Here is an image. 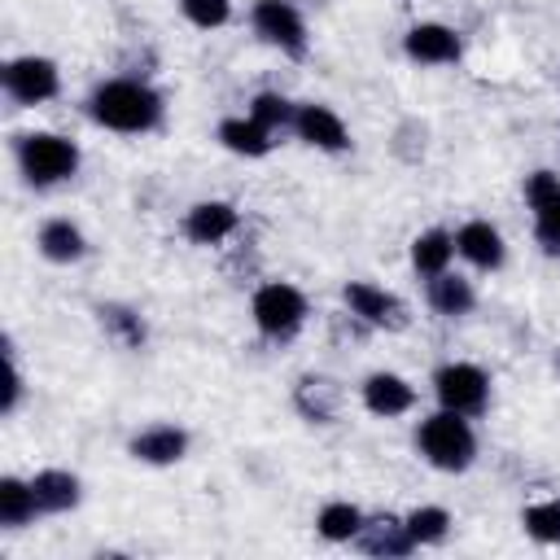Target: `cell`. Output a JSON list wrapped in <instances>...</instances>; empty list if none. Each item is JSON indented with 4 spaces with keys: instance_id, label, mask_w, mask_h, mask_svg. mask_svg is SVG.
I'll use <instances>...</instances> for the list:
<instances>
[{
    "instance_id": "1",
    "label": "cell",
    "mask_w": 560,
    "mask_h": 560,
    "mask_svg": "<svg viewBox=\"0 0 560 560\" xmlns=\"http://www.w3.org/2000/svg\"><path fill=\"white\" fill-rule=\"evenodd\" d=\"M88 118L114 136H149L166 122V96L144 74H109L83 101Z\"/></svg>"
},
{
    "instance_id": "2",
    "label": "cell",
    "mask_w": 560,
    "mask_h": 560,
    "mask_svg": "<svg viewBox=\"0 0 560 560\" xmlns=\"http://www.w3.org/2000/svg\"><path fill=\"white\" fill-rule=\"evenodd\" d=\"M411 446L416 455L433 468V472H468L477 464V429H472V416H459V411H429L416 420V433H411Z\"/></svg>"
},
{
    "instance_id": "3",
    "label": "cell",
    "mask_w": 560,
    "mask_h": 560,
    "mask_svg": "<svg viewBox=\"0 0 560 560\" xmlns=\"http://www.w3.org/2000/svg\"><path fill=\"white\" fill-rule=\"evenodd\" d=\"M13 166H18L26 188L48 192V188H61L79 175L83 153L61 131H22V136H13Z\"/></svg>"
},
{
    "instance_id": "4",
    "label": "cell",
    "mask_w": 560,
    "mask_h": 560,
    "mask_svg": "<svg viewBox=\"0 0 560 560\" xmlns=\"http://www.w3.org/2000/svg\"><path fill=\"white\" fill-rule=\"evenodd\" d=\"M311 319V298L293 280H262L249 293V324L262 341H293Z\"/></svg>"
},
{
    "instance_id": "5",
    "label": "cell",
    "mask_w": 560,
    "mask_h": 560,
    "mask_svg": "<svg viewBox=\"0 0 560 560\" xmlns=\"http://www.w3.org/2000/svg\"><path fill=\"white\" fill-rule=\"evenodd\" d=\"M429 385H433L438 407L459 411V416H472V420L490 407V394H494L490 372L481 363H472V359H446V363H438L433 376H429Z\"/></svg>"
},
{
    "instance_id": "6",
    "label": "cell",
    "mask_w": 560,
    "mask_h": 560,
    "mask_svg": "<svg viewBox=\"0 0 560 560\" xmlns=\"http://www.w3.org/2000/svg\"><path fill=\"white\" fill-rule=\"evenodd\" d=\"M0 88L18 109H39L61 96V66L44 52H18L0 66Z\"/></svg>"
},
{
    "instance_id": "7",
    "label": "cell",
    "mask_w": 560,
    "mask_h": 560,
    "mask_svg": "<svg viewBox=\"0 0 560 560\" xmlns=\"http://www.w3.org/2000/svg\"><path fill=\"white\" fill-rule=\"evenodd\" d=\"M249 31L267 48H276L280 57H293V61L306 57V48H311L306 18H302V9L293 0H254L249 4Z\"/></svg>"
},
{
    "instance_id": "8",
    "label": "cell",
    "mask_w": 560,
    "mask_h": 560,
    "mask_svg": "<svg viewBox=\"0 0 560 560\" xmlns=\"http://www.w3.org/2000/svg\"><path fill=\"white\" fill-rule=\"evenodd\" d=\"M341 306L359 328H372V332L407 328V302L394 289L376 284V280H346L341 284Z\"/></svg>"
},
{
    "instance_id": "9",
    "label": "cell",
    "mask_w": 560,
    "mask_h": 560,
    "mask_svg": "<svg viewBox=\"0 0 560 560\" xmlns=\"http://www.w3.org/2000/svg\"><path fill=\"white\" fill-rule=\"evenodd\" d=\"M521 197L529 206V223H534V241L547 258H560V175L538 166L525 175Z\"/></svg>"
},
{
    "instance_id": "10",
    "label": "cell",
    "mask_w": 560,
    "mask_h": 560,
    "mask_svg": "<svg viewBox=\"0 0 560 560\" xmlns=\"http://www.w3.org/2000/svg\"><path fill=\"white\" fill-rule=\"evenodd\" d=\"M402 57L411 66H424V70H438V66H455L464 57V35L451 26V22H438V18H424V22H411L402 31Z\"/></svg>"
},
{
    "instance_id": "11",
    "label": "cell",
    "mask_w": 560,
    "mask_h": 560,
    "mask_svg": "<svg viewBox=\"0 0 560 560\" xmlns=\"http://www.w3.org/2000/svg\"><path fill=\"white\" fill-rule=\"evenodd\" d=\"M188 446H192V433L175 420H153V424H140L131 438H127V455L144 468H175L188 459Z\"/></svg>"
},
{
    "instance_id": "12",
    "label": "cell",
    "mask_w": 560,
    "mask_h": 560,
    "mask_svg": "<svg viewBox=\"0 0 560 560\" xmlns=\"http://www.w3.org/2000/svg\"><path fill=\"white\" fill-rule=\"evenodd\" d=\"M293 136L315 153H350V144H354L346 118L324 101H298Z\"/></svg>"
},
{
    "instance_id": "13",
    "label": "cell",
    "mask_w": 560,
    "mask_h": 560,
    "mask_svg": "<svg viewBox=\"0 0 560 560\" xmlns=\"http://www.w3.org/2000/svg\"><path fill=\"white\" fill-rule=\"evenodd\" d=\"M416 385L402 376V372H389V368H376V372H368L363 381H359V402H363V411L368 416H376V420H398V416H407L411 407H416Z\"/></svg>"
},
{
    "instance_id": "14",
    "label": "cell",
    "mask_w": 560,
    "mask_h": 560,
    "mask_svg": "<svg viewBox=\"0 0 560 560\" xmlns=\"http://www.w3.org/2000/svg\"><path fill=\"white\" fill-rule=\"evenodd\" d=\"M236 228H241V210H236L232 201H223V197H201V201H192V206L184 210V219H179V232H184L192 245H206V249L232 241Z\"/></svg>"
},
{
    "instance_id": "15",
    "label": "cell",
    "mask_w": 560,
    "mask_h": 560,
    "mask_svg": "<svg viewBox=\"0 0 560 560\" xmlns=\"http://www.w3.org/2000/svg\"><path fill=\"white\" fill-rule=\"evenodd\" d=\"M455 258L472 271H503L508 262V236L490 219H464L455 228Z\"/></svg>"
},
{
    "instance_id": "16",
    "label": "cell",
    "mask_w": 560,
    "mask_h": 560,
    "mask_svg": "<svg viewBox=\"0 0 560 560\" xmlns=\"http://www.w3.org/2000/svg\"><path fill=\"white\" fill-rule=\"evenodd\" d=\"M88 249H92V241L70 214H48L35 228V254L44 262H52V267H74V262L88 258Z\"/></svg>"
},
{
    "instance_id": "17",
    "label": "cell",
    "mask_w": 560,
    "mask_h": 560,
    "mask_svg": "<svg viewBox=\"0 0 560 560\" xmlns=\"http://www.w3.org/2000/svg\"><path fill=\"white\" fill-rule=\"evenodd\" d=\"M424 302H429V311L438 319H468L477 311V284L464 271L446 267L442 276H429L424 280Z\"/></svg>"
},
{
    "instance_id": "18",
    "label": "cell",
    "mask_w": 560,
    "mask_h": 560,
    "mask_svg": "<svg viewBox=\"0 0 560 560\" xmlns=\"http://www.w3.org/2000/svg\"><path fill=\"white\" fill-rule=\"evenodd\" d=\"M293 411L306 424H332L341 411V385L324 372H302L293 385Z\"/></svg>"
},
{
    "instance_id": "19",
    "label": "cell",
    "mask_w": 560,
    "mask_h": 560,
    "mask_svg": "<svg viewBox=\"0 0 560 560\" xmlns=\"http://www.w3.org/2000/svg\"><path fill=\"white\" fill-rule=\"evenodd\" d=\"M354 542H359V551H368V556H376V560H402V556L416 551V542H411V534H407V521L394 516V512L368 516Z\"/></svg>"
},
{
    "instance_id": "20",
    "label": "cell",
    "mask_w": 560,
    "mask_h": 560,
    "mask_svg": "<svg viewBox=\"0 0 560 560\" xmlns=\"http://www.w3.org/2000/svg\"><path fill=\"white\" fill-rule=\"evenodd\" d=\"M31 486H35V499H39L44 516H66V512H74L83 503V477L74 468H57V464L39 468L31 477Z\"/></svg>"
},
{
    "instance_id": "21",
    "label": "cell",
    "mask_w": 560,
    "mask_h": 560,
    "mask_svg": "<svg viewBox=\"0 0 560 560\" xmlns=\"http://www.w3.org/2000/svg\"><path fill=\"white\" fill-rule=\"evenodd\" d=\"M214 140H219L232 158H249V162H258V158H267V153L276 149L271 131H267L258 118H249V114H228V118H219Z\"/></svg>"
},
{
    "instance_id": "22",
    "label": "cell",
    "mask_w": 560,
    "mask_h": 560,
    "mask_svg": "<svg viewBox=\"0 0 560 560\" xmlns=\"http://www.w3.org/2000/svg\"><path fill=\"white\" fill-rule=\"evenodd\" d=\"M96 324L122 350H144L149 341V324L131 302H96Z\"/></svg>"
},
{
    "instance_id": "23",
    "label": "cell",
    "mask_w": 560,
    "mask_h": 560,
    "mask_svg": "<svg viewBox=\"0 0 560 560\" xmlns=\"http://www.w3.org/2000/svg\"><path fill=\"white\" fill-rule=\"evenodd\" d=\"M407 258H411V271H416L420 280L442 276V271L455 262V232H446V228H424V232H416Z\"/></svg>"
},
{
    "instance_id": "24",
    "label": "cell",
    "mask_w": 560,
    "mask_h": 560,
    "mask_svg": "<svg viewBox=\"0 0 560 560\" xmlns=\"http://www.w3.org/2000/svg\"><path fill=\"white\" fill-rule=\"evenodd\" d=\"M39 512V499H35V486L31 477H18V472H4L0 477V525L4 529H26Z\"/></svg>"
},
{
    "instance_id": "25",
    "label": "cell",
    "mask_w": 560,
    "mask_h": 560,
    "mask_svg": "<svg viewBox=\"0 0 560 560\" xmlns=\"http://www.w3.org/2000/svg\"><path fill=\"white\" fill-rule=\"evenodd\" d=\"M363 521H368V512H363L359 503H350V499H328V503H319V512H315V534H319L324 542L341 547V542H354V538H359Z\"/></svg>"
},
{
    "instance_id": "26",
    "label": "cell",
    "mask_w": 560,
    "mask_h": 560,
    "mask_svg": "<svg viewBox=\"0 0 560 560\" xmlns=\"http://www.w3.org/2000/svg\"><path fill=\"white\" fill-rule=\"evenodd\" d=\"M402 521H407V534H411L416 551L420 547H442L446 534H451V525H455V516L442 503H416L411 512H402Z\"/></svg>"
},
{
    "instance_id": "27",
    "label": "cell",
    "mask_w": 560,
    "mask_h": 560,
    "mask_svg": "<svg viewBox=\"0 0 560 560\" xmlns=\"http://www.w3.org/2000/svg\"><path fill=\"white\" fill-rule=\"evenodd\" d=\"M245 114H249V118H258L271 136H276V131H293L298 101H289V96H284V92H276V88H262V92H254V96H249Z\"/></svg>"
},
{
    "instance_id": "28",
    "label": "cell",
    "mask_w": 560,
    "mask_h": 560,
    "mask_svg": "<svg viewBox=\"0 0 560 560\" xmlns=\"http://www.w3.org/2000/svg\"><path fill=\"white\" fill-rule=\"evenodd\" d=\"M521 529L542 542V547H560V494L551 499H534L521 508Z\"/></svg>"
},
{
    "instance_id": "29",
    "label": "cell",
    "mask_w": 560,
    "mask_h": 560,
    "mask_svg": "<svg viewBox=\"0 0 560 560\" xmlns=\"http://www.w3.org/2000/svg\"><path fill=\"white\" fill-rule=\"evenodd\" d=\"M0 354H4V385H0V416H18L22 398H26V372L18 368V346H13V332L0 337Z\"/></svg>"
},
{
    "instance_id": "30",
    "label": "cell",
    "mask_w": 560,
    "mask_h": 560,
    "mask_svg": "<svg viewBox=\"0 0 560 560\" xmlns=\"http://www.w3.org/2000/svg\"><path fill=\"white\" fill-rule=\"evenodd\" d=\"M175 9L197 31H219L232 22V0H175Z\"/></svg>"
},
{
    "instance_id": "31",
    "label": "cell",
    "mask_w": 560,
    "mask_h": 560,
    "mask_svg": "<svg viewBox=\"0 0 560 560\" xmlns=\"http://www.w3.org/2000/svg\"><path fill=\"white\" fill-rule=\"evenodd\" d=\"M556 376H560V350H556Z\"/></svg>"
}]
</instances>
